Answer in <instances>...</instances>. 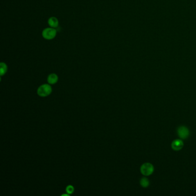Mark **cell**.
I'll return each instance as SVG.
<instances>
[{
  "label": "cell",
  "instance_id": "5b68a950",
  "mask_svg": "<svg viewBox=\"0 0 196 196\" xmlns=\"http://www.w3.org/2000/svg\"><path fill=\"white\" fill-rule=\"evenodd\" d=\"M184 146V143L180 139H176L171 144V147L175 151H179Z\"/></svg>",
  "mask_w": 196,
  "mask_h": 196
},
{
  "label": "cell",
  "instance_id": "277c9868",
  "mask_svg": "<svg viewBox=\"0 0 196 196\" xmlns=\"http://www.w3.org/2000/svg\"><path fill=\"white\" fill-rule=\"evenodd\" d=\"M178 134L180 137V138L182 139H187L189 136V131L188 129V128H186V127L184 126H181L178 128Z\"/></svg>",
  "mask_w": 196,
  "mask_h": 196
},
{
  "label": "cell",
  "instance_id": "8fae6325",
  "mask_svg": "<svg viewBox=\"0 0 196 196\" xmlns=\"http://www.w3.org/2000/svg\"><path fill=\"white\" fill-rule=\"evenodd\" d=\"M70 195V194H69L68 193L67 194H62V196H69Z\"/></svg>",
  "mask_w": 196,
  "mask_h": 196
},
{
  "label": "cell",
  "instance_id": "30bf717a",
  "mask_svg": "<svg viewBox=\"0 0 196 196\" xmlns=\"http://www.w3.org/2000/svg\"><path fill=\"white\" fill-rule=\"evenodd\" d=\"M66 191L67 193H68L69 194H71L74 191V188L73 186L71 185H68L66 188Z\"/></svg>",
  "mask_w": 196,
  "mask_h": 196
},
{
  "label": "cell",
  "instance_id": "6da1fadb",
  "mask_svg": "<svg viewBox=\"0 0 196 196\" xmlns=\"http://www.w3.org/2000/svg\"><path fill=\"white\" fill-rule=\"evenodd\" d=\"M52 93V87L49 84H43L38 89L37 93L40 97H45L49 96Z\"/></svg>",
  "mask_w": 196,
  "mask_h": 196
},
{
  "label": "cell",
  "instance_id": "8992f818",
  "mask_svg": "<svg viewBox=\"0 0 196 196\" xmlns=\"http://www.w3.org/2000/svg\"><path fill=\"white\" fill-rule=\"evenodd\" d=\"M48 23L50 27L54 28L58 27L59 25V21L58 19L55 17H50L48 20Z\"/></svg>",
  "mask_w": 196,
  "mask_h": 196
},
{
  "label": "cell",
  "instance_id": "7a4b0ae2",
  "mask_svg": "<svg viewBox=\"0 0 196 196\" xmlns=\"http://www.w3.org/2000/svg\"><path fill=\"white\" fill-rule=\"evenodd\" d=\"M56 33V30L54 28H47L43 31L42 36L46 40H52L55 38Z\"/></svg>",
  "mask_w": 196,
  "mask_h": 196
},
{
  "label": "cell",
  "instance_id": "3957f363",
  "mask_svg": "<svg viewBox=\"0 0 196 196\" xmlns=\"http://www.w3.org/2000/svg\"><path fill=\"white\" fill-rule=\"evenodd\" d=\"M154 170V167L152 164L146 163L143 164L140 167V171L142 174L146 176H148L152 174Z\"/></svg>",
  "mask_w": 196,
  "mask_h": 196
},
{
  "label": "cell",
  "instance_id": "9c48e42d",
  "mask_svg": "<svg viewBox=\"0 0 196 196\" xmlns=\"http://www.w3.org/2000/svg\"><path fill=\"white\" fill-rule=\"evenodd\" d=\"M140 185L143 188H147L150 185V182L147 178H142L140 180Z\"/></svg>",
  "mask_w": 196,
  "mask_h": 196
},
{
  "label": "cell",
  "instance_id": "52a82bcc",
  "mask_svg": "<svg viewBox=\"0 0 196 196\" xmlns=\"http://www.w3.org/2000/svg\"><path fill=\"white\" fill-rule=\"evenodd\" d=\"M58 81V76L54 73L49 74L47 78V82L50 85H54Z\"/></svg>",
  "mask_w": 196,
  "mask_h": 196
},
{
  "label": "cell",
  "instance_id": "ba28073f",
  "mask_svg": "<svg viewBox=\"0 0 196 196\" xmlns=\"http://www.w3.org/2000/svg\"><path fill=\"white\" fill-rule=\"evenodd\" d=\"M7 70H8V66L6 65V64L4 62H1L0 63V76H3L4 75H5L6 73L7 72Z\"/></svg>",
  "mask_w": 196,
  "mask_h": 196
}]
</instances>
